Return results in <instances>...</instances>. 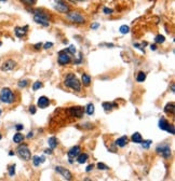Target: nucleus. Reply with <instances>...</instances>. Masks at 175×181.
Listing matches in <instances>:
<instances>
[{
    "instance_id": "nucleus-42",
    "label": "nucleus",
    "mask_w": 175,
    "mask_h": 181,
    "mask_svg": "<svg viewBox=\"0 0 175 181\" xmlns=\"http://www.w3.org/2000/svg\"><path fill=\"white\" fill-rule=\"evenodd\" d=\"M44 153H46V154H52V149H46V150H44Z\"/></svg>"
},
{
    "instance_id": "nucleus-40",
    "label": "nucleus",
    "mask_w": 175,
    "mask_h": 181,
    "mask_svg": "<svg viewBox=\"0 0 175 181\" xmlns=\"http://www.w3.org/2000/svg\"><path fill=\"white\" fill-rule=\"evenodd\" d=\"M93 168H94V165H93V164H91V165H89L87 167V169H85V171H87V173H90L91 170H92Z\"/></svg>"
},
{
    "instance_id": "nucleus-23",
    "label": "nucleus",
    "mask_w": 175,
    "mask_h": 181,
    "mask_svg": "<svg viewBox=\"0 0 175 181\" xmlns=\"http://www.w3.org/2000/svg\"><path fill=\"white\" fill-rule=\"evenodd\" d=\"M169 122L167 121L165 119H160V121H159V128L160 129H162V130H167V126H169Z\"/></svg>"
},
{
    "instance_id": "nucleus-30",
    "label": "nucleus",
    "mask_w": 175,
    "mask_h": 181,
    "mask_svg": "<svg viewBox=\"0 0 175 181\" xmlns=\"http://www.w3.org/2000/svg\"><path fill=\"white\" fill-rule=\"evenodd\" d=\"M151 140H144V141L141 142V145H142V147L144 148V149H148L149 148V146L151 145Z\"/></svg>"
},
{
    "instance_id": "nucleus-29",
    "label": "nucleus",
    "mask_w": 175,
    "mask_h": 181,
    "mask_svg": "<svg viewBox=\"0 0 175 181\" xmlns=\"http://www.w3.org/2000/svg\"><path fill=\"white\" fill-rule=\"evenodd\" d=\"M8 170H9V175H10L11 177L14 176V173H15V164H13V165L9 166Z\"/></svg>"
},
{
    "instance_id": "nucleus-17",
    "label": "nucleus",
    "mask_w": 175,
    "mask_h": 181,
    "mask_svg": "<svg viewBox=\"0 0 175 181\" xmlns=\"http://www.w3.org/2000/svg\"><path fill=\"white\" fill-rule=\"evenodd\" d=\"M76 158H77V162L79 164H84L85 162L89 160V155H88L87 153H80Z\"/></svg>"
},
{
    "instance_id": "nucleus-38",
    "label": "nucleus",
    "mask_w": 175,
    "mask_h": 181,
    "mask_svg": "<svg viewBox=\"0 0 175 181\" xmlns=\"http://www.w3.org/2000/svg\"><path fill=\"white\" fill-rule=\"evenodd\" d=\"M103 12L105 13V14H111V13H113V9L104 8V9H103Z\"/></svg>"
},
{
    "instance_id": "nucleus-41",
    "label": "nucleus",
    "mask_w": 175,
    "mask_h": 181,
    "mask_svg": "<svg viewBox=\"0 0 175 181\" xmlns=\"http://www.w3.org/2000/svg\"><path fill=\"white\" fill-rule=\"evenodd\" d=\"M15 128H16V130H22V129L24 128V126H23L22 124H18V125L15 126Z\"/></svg>"
},
{
    "instance_id": "nucleus-21",
    "label": "nucleus",
    "mask_w": 175,
    "mask_h": 181,
    "mask_svg": "<svg viewBox=\"0 0 175 181\" xmlns=\"http://www.w3.org/2000/svg\"><path fill=\"white\" fill-rule=\"evenodd\" d=\"M131 139H132V141L135 142V143H141V142L143 141L142 136H141V134H139V133H134V134L132 135Z\"/></svg>"
},
{
    "instance_id": "nucleus-28",
    "label": "nucleus",
    "mask_w": 175,
    "mask_h": 181,
    "mask_svg": "<svg viewBox=\"0 0 175 181\" xmlns=\"http://www.w3.org/2000/svg\"><path fill=\"white\" fill-rule=\"evenodd\" d=\"M120 32L122 35H126V34H129V31H130V28H129V26H126V25H122L120 27Z\"/></svg>"
},
{
    "instance_id": "nucleus-48",
    "label": "nucleus",
    "mask_w": 175,
    "mask_h": 181,
    "mask_svg": "<svg viewBox=\"0 0 175 181\" xmlns=\"http://www.w3.org/2000/svg\"><path fill=\"white\" fill-rule=\"evenodd\" d=\"M69 1H72V2H76L77 0H69Z\"/></svg>"
},
{
    "instance_id": "nucleus-43",
    "label": "nucleus",
    "mask_w": 175,
    "mask_h": 181,
    "mask_svg": "<svg viewBox=\"0 0 175 181\" xmlns=\"http://www.w3.org/2000/svg\"><path fill=\"white\" fill-rule=\"evenodd\" d=\"M98 24H93V25H91V28L92 29H96V28H98Z\"/></svg>"
},
{
    "instance_id": "nucleus-50",
    "label": "nucleus",
    "mask_w": 175,
    "mask_h": 181,
    "mask_svg": "<svg viewBox=\"0 0 175 181\" xmlns=\"http://www.w3.org/2000/svg\"><path fill=\"white\" fill-rule=\"evenodd\" d=\"M0 1H3V2H5V1H7V0H0Z\"/></svg>"
},
{
    "instance_id": "nucleus-10",
    "label": "nucleus",
    "mask_w": 175,
    "mask_h": 181,
    "mask_svg": "<svg viewBox=\"0 0 175 181\" xmlns=\"http://www.w3.org/2000/svg\"><path fill=\"white\" fill-rule=\"evenodd\" d=\"M55 170H56L59 173H61V175H62L66 180H72V173H70L68 169H66V168L62 167V166H56V167H55Z\"/></svg>"
},
{
    "instance_id": "nucleus-4",
    "label": "nucleus",
    "mask_w": 175,
    "mask_h": 181,
    "mask_svg": "<svg viewBox=\"0 0 175 181\" xmlns=\"http://www.w3.org/2000/svg\"><path fill=\"white\" fill-rule=\"evenodd\" d=\"M16 152H18V155L22 160L24 161H29L31 158L30 151H29V148L26 145H20L16 149Z\"/></svg>"
},
{
    "instance_id": "nucleus-16",
    "label": "nucleus",
    "mask_w": 175,
    "mask_h": 181,
    "mask_svg": "<svg viewBox=\"0 0 175 181\" xmlns=\"http://www.w3.org/2000/svg\"><path fill=\"white\" fill-rule=\"evenodd\" d=\"M174 111H175L174 103H167V106L164 107V112H165V113H167V114H172V115H174Z\"/></svg>"
},
{
    "instance_id": "nucleus-11",
    "label": "nucleus",
    "mask_w": 175,
    "mask_h": 181,
    "mask_svg": "<svg viewBox=\"0 0 175 181\" xmlns=\"http://www.w3.org/2000/svg\"><path fill=\"white\" fill-rule=\"evenodd\" d=\"M55 3H56V5H54L55 9H56L57 11H59V12L65 13V12H68V11H69V7H68L65 2H63L62 0H55Z\"/></svg>"
},
{
    "instance_id": "nucleus-27",
    "label": "nucleus",
    "mask_w": 175,
    "mask_h": 181,
    "mask_svg": "<svg viewBox=\"0 0 175 181\" xmlns=\"http://www.w3.org/2000/svg\"><path fill=\"white\" fill-rule=\"evenodd\" d=\"M164 41H165V38L162 35H158V36H156V38H154V42H156V43H163Z\"/></svg>"
},
{
    "instance_id": "nucleus-51",
    "label": "nucleus",
    "mask_w": 175,
    "mask_h": 181,
    "mask_svg": "<svg viewBox=\"0 0 175 181\" xmlns=\"http://www.w3.org/2000/svg\"><path fill=\"white\" fill-rule=\"evenodd\" d=\"M1 112H2V111H1V110H0V115H1Z\"/></svg>"
},
{
    "instance_id": "nucleus-37",
    "label": "nucleus",
    "mask_w": 175,
    "mask_h": 181,
    "mask_svg": "<svg viewBox=\"0 0 175 181\" xmlns=\"http://www.w3.org/2000/svg\"><path fill=\"white\" fill-rule=\"evenodd\" d=\"M52 47H53V43H52V42H46V43H44L43 49L48 50V49H50V48H52Z\"/></svg>"
},
{
    "instance_id": "nucleus-32",
    "label": "nucleus",
    "mask_w": 175,
    "mask_h": 181,
    "mask_svg": "<svg viewBox=\"0 0 175 181\" xmlns=\"http://www.w3.org/2000/svg\"><path fill=\"white\" fill-rule=\"evenodd\" d=\"M42 87V83L40 82V81H36V82L33 83V91H37L38 88Z\"/></svg>"
},
{
    "instance_id": "nucleus-20",
    "label": "nucleus",
    "mask_w": 175,
    "mask_h": 181,
    "mask_svg": "<svg viewBox=\"0 0 175 181\" xmlns=\"http://www.w3.org/2000/svg\"><path fill=\"white\" fill-rule=\"evenodd\" d=\"M44 161H46V158H44V156H37V155H35L33 158V163L35 166H39L40 165V163H44Z\"/></svg>"
},
{
    "instance_id": "nucleus-1",
    "label": "nucleus",
    "mask_w": 175,
    "mask_h": 181,
    "mask_svg": "<svg viewBox=\"0 0 175 181\" xmlns=\"http://www.w3.org/2000/svg\"><path fill=\"white\" fill-rule=\"evenodd\" d=\"M64 84H65V86L72 88V90H74V91H77V92H80V91H81V82L78 80V78L76 77L74 73H68V75H66Z\"/></svg>"
},
{
    "instance_id": "nucleus-12",
    "label": "nucleus",
    "mask_w": 175,
    "mask_h": 181,
    "mask_svg": "<svg viewBox=\"0 0 175 181\" xmlns=\"http://www.w3.org/2000/svg\"><path fill=\"white\" fill-rule=\"evenodd\" d=\"M16 66V63L14 62L13 60H5V63L2 64V66H1V69L3 70V71H10V70L14 69V67Z\"/></svg>"
},
{
    "instance_id": "nucleus-25",
    "label": "nucleus",
    "mask_w": 175,
    "mask_h": 181,
    "mask_svg": "<svg viewBox=\"0 0 175 181\" xmlns=\"http://www.w3.org/2000/svg\"><path fill=\"white\" fill-rule=\"evenodd\" d=\"M85 111H87V113L89 114V115H92V114L94 113V111H95L94 105H93V103H88L87 108H85Z\"/></svg>"
},
{
    "instance_id": "nucleus-26",
    "label": "nucleus",
    "mask_w": 175,
    "mask_h": 181,
    "mask_svg": "<svg viewBox=\"0 0 175 181\" xmlns=\"http://www.w3.org/2000/svg\"><path fill=\"white\" fill-rule=\"evenodd\" d=\"M145 80H146V73L143 72V71H141V72L137 73V75H136L137 82H144Z\"/></svg>"
},
{
    "instance_id": "nucleus-15",
    "label": "nucleus",
    "mask_w": 175,
    "mask_h": 181,
    "mask_svg": "<svg viewBox=\"0 0 175 181\" xmlns=\"http://www.w3.org/2000/svg\"><path fill=\"white\" fill-rule=\"evenodd\" d=\"M128 141H129L128 137H126V136H122V137L118 138V139L116 140V146H118V147H120V148H123L126 146Z\"/></svg>"
},
{
    "instance_id": "nucleus-5",
    "label": "nucleus",
    "mask_w": 175,
    "mask_h": 181,
    "mask_svg": "<svg viewBox=\"0 0 175 181\" xmlns=\"http://www.w3.org/2000/svg\"><path fill=\"white\" fill-rule=\"evenodd\" d=\"M57 62L59 65L65 66V65L69 64L72 62V57H70V53L67 50H63V51L59 52V58H57Z\"/></svg>"
},
{
    "instance_id": "nucleus-3",
    "label": "nucleus",
    "mask_w": 175,
    "mask_h": 181,
    "mask_svg": "<svg viewBox=\"0 0 175 181\" xmlns=\"http://www.w3.org/2000/svg\"><path fill=\"white\" fill-rule=\"evenodd\" d=\"M0 101L7 105H10L15 101V95L9 87H3L0 91Z\"/></svg>"
},
{
    "instance_id": "nucleus-49",
    "label": "nucleus",
    "mask_w": 175,
    "mask_h": 181,
    "mask_svg": "<svg viewBox=\"0 0 175 181\" xmlns=\"http://www.w3.org/2000/svg\"><path fill=\"white\" fill-rule=\"evenodd\" d=\"M1 138H2V136H1V134H0V140H1Z\"/></svg>"
},
{
    "instance_id": "nucleus-2",
    "label": "nucleus",
    "mask_w": 175,
    "mask_h": 181,
    "mask_svg": "<svg viewBox=\"0 0 175 181\" xmlns=\"http://www.w3.org/2000/svg\"><path fill=\"white\" fill-rule=\"evenodd\" d=\"M33 21L36 22L37 24L48 27L50 25V16L46 14V12L41 10H36L33 11Z\"/></svg>"
},
{
    "instance_id": "nucleus-35",
    "label": "nucleus",
    "mask_w": 175,
    "mask_h": 181,
    "mask_svg": "<svg viewBox=\"0 0 175 181\" xmlns=\"http://www.w3.org/2000/svg\"><path fill=\"white\" fill-rule=\"evenodd\" d=\"M167 132H169L170 134L174 135V133H175V130H174V125L169 124V126H167Z\"/></svg>"
},
{
    "instance_id": "nucleus-13",
    "label": "nucleus",
    "mask_w": 175,
    "mask_h": 181,
    "mask_svg": "<svg viewBox=\"0 0 175 181\" xmlns=\"http://www.w3.org/2000/svg\"><path fill=\"white\" fill-rule=\"evenodd\" d=\"M27 30H28V26L26 25L24 27H15L14 29V32H15V36L18 38H23L27 34Z\"/></svg>"
},
{
    "instance_id": "nucleus-36",
    "label": "nucleus",
    "mask_w": 175,
    "mask_h": 181,
    "mask_svg": "<svg viewBox=\"0 0 175 181\" xmlns=\"http://www.w3.org/2000/svg\"><path fill=\"white\" fill-rule=\"evenodd\" d=\"M67 51L69 52L70 54H75V53H76V48L74 47V45H70V47L67 49Z\"/></svg>"
},
{
    "instance_id": "nucleus-34",
    "label": "nucleus",
    "mask_w": 175,
    "mask_h": 181,
    "mask_svg": "<svg viewBox=\"0 0 175 181\" xmlns=\"http://www.w3.org/2000/svg\"><path fill=\"white\" fill-rule=\"evenodd\" d=\"M28 85V81L27 80H21L18 82V87H26V86Z\"/></svg>"
},
{
    "instance_id": "nucleus-7",
    "label": "nucleus",
    "mask_w": 175,
    "mask_h": 181,
    "mask_svg": "<svg viewBox=\"0 0 175 181\" xmlns=\"http://www.w3.org/2000/svg\"><path fill=\"white\" fill-rule=\"evenodd\" d=\"M67 18H68L70 22H72V23H77V24L85 23L84 16L81 15V14L78 12H69L67 14Z\"/></svg>"
},
{
    "instance_id": "nucleus-6",
    "label": "nucleus",
    "mask_w": 175,
    "mask_h": 181,
    "mask_svg": "<svg viewBox=\"0 0 175 181\" xmlns=\"http://www.w3.org/2000/svg\"><path fill=\"white\" fill-rule=\"evenodd\" d=\"M156 152L158 154H160L162 158H169L171 156V148L169 145L167 143H163V145H159L157 148H156Z\"/></svg>"
},
{
    "instance_id": "nucleus-46",
    "label": "nucleus",
    "mask_w": 175,
    "mask_h": 181,
    "mask_svg": "<svg viewBox=\"0 0 175 181\" xmlns=\"http://www.w3.org/2000/svg\"><path fill=\"white\" fill-rule=\"evenodd\" d=\"M33 133H29V134H28V136H27V137H28V138H30V137H33Z\"/></svg>"
},
{
    "instance_id": "nucleus-45",
    "label": "nucleus",
    "mask_w": 175,
    "mask_h": 181,
    "mask_svg": "<svg viewBox=\"0 0 175 181\" xmlns=\"http://www.w3.org/2000/svg\"><path fill=\"white\" fill-rule=\"evenodd\" d=\"M150 49H151L152 51H156V50H157V47H156V45L154 44V45H150Z\"/></svg>"
},
{
    "instance_id": "nucleus-47",
    "label": "nucleus",
    "mask_w": 175,
    "mask_h": 181,
    "mask_svg": "<svg viewBox=\"0 0 175 181\" xmlns=\"http://www.w3.org/2000/svg\"><path fill=\"white\" fill-rule=\"evenodd\" d=\"M9 155H14V152H12V151H10V152H9Z\"/></svg>"
},
{
    "instance_id": "nucleus-18",
    "label": "nucleus",
    "mask_w": 175,
    "mask_h": 181,
    "mask_svg": "<svg viewBox=\"0 0 175 181\" xmlns=\"http://www.w3.org/2000/svg\"><path fill=\"white\" fill-rule=\"evenodd\" d=\"M103 108L106 112L111 111L113 108H117L116 103H103Z\"/></svg>"
},
{
    "instance_id": "nucleus-24",
    "label": "nucleus",
    "mask_w": 175,
    "mask_h": 181,
    "mask_svg": "<svg viewBox=\"0 0 175 181\" xmlns=\"http://www.w3.org/2000/svg\"><path fill=\"white\" fill-rule=\"evenodd\" d=\"M81 80H82L83 85H85V86L90 85V83H91V78H90V75H88L87 73H83L82 77H81Z\"/></svg>"
},
{
    "instance_id": "nucleus-19",
    "label": "nucleus",
    "mask_w": 175,
    "mask_h": 181,
    "mask_svg": "<svg viewBox=\"0 0 175 181\" xmlns=\"http://www.w3.org/2000/svg\"><path fill=\"white\" fill-rule=\"evenodd\" d=\"M48 143H49V147L51 148V149H55V148L57 147V139L56 137H54V136H52V137H50L49 139H48Z\"/></svg>"
},
{
    "instance_id": "nucleus-14",
    "label": "nucleus",
    "mask_w": 175,
    "mask_h": 181,
    "mask_svg": "<svg viewBox=\"0 0 175 181\" xmlns=\"http://www.w3.org/2000/svg\"><path fill=\"white\" fill-rule=\"evenodd\" d=\"M37 105H38L39 108L44 109L50 105V100H49L48 97H46V96H41V97H39L38 103H37Z\"/></svg>"
},
{
    "instance_id": "nucleus-9",
    "label": "nucleus",
    "mask_w": 175,
    "mask_h": 181,
    "mask_svg": "<svg viewBox=\"0 0 175 181\" xmlns=\"http://www.w3.org/2000/svg\"><path fill=\"white\" fill-rule=\"evenodd\" d=\"M68 112H69V114L72 116H75V118H78V119H80V118H82L83 116V113H84V109H83V107H70L69 109H68Z\"/></svg>"
},
{
    "instance_id": "nucleus-39",
    "label": "nucleus",
    "mask_w": 175,
    "mask_h": 181,
    "mask_svg": "<svg viewBox=\"0 0 175 181\" xmlns=\"http://www.w3.org/2000/svg\"><path fill=\"white\" fill-rule=\"evenodd\" d=\"M29 112H30L31 114L36 113V107H35V106H30V107H29Z\"/></svg>"
},
{
    "instance_id": "nucleus-8",
    "label": "nucleus",
    "mask_w": 175,
    "mask_h": 181,
    "mask_svg": "<svg viewBox=\"0 0 175 181\" xmlns=\"http://www.w3.org/2000/svg\"><path fill=\"white\" fill-rule=\"evenodd\" d=\"M80 153H81V148H80L79 146H75V147H72V149L67 152V156H68V160H69L70 164L74 163V160L77 158Z\"/></svg>"
},
{
    "instance_id": "nucleus-33",
    "label": "nucleus",
    "mask_w": 175,
    "mask_h": 181,
    "mask_svg": "<svg viewBox=\"0 0 175 181\" xmlns=\"http://www.w3.org/2000/svg\"><path fill=\"white\" fill-rule=\"evenodd\" d=\"M21 1L26 5H33L35 3H36L37 0H21Z\"/></svg>"
},
{
    "instance_id": "nucleus-22",
    "label": "nucleus",
    "mask_w": 175,
    "mask_h": 181,
    "mask_svg": "<svg viewBox=\"0 0 175 181\" xmlns=\"http://www.w3.org/2000/svg\"><path fill=\"white\" fill-rule=\"evenodd\" d=\"M24 140V136L23 134H21L20 132H18L15 135H14V137H13V141L15 142V143H21V142H23Z\"/></svg>"
},
{
    "instance_id": "nucleus-44",
    "label": "nucleus",
    "mask_w": 175,
    "mask_h": 181,
    "mask_svg": "<svg viewBox=\"0 0 175 181\" xmlns=\"http://www.w3.org/2000/svg\"><path fill=\"white\" fill-rule=\"evenodd\" d=\"M41 45H42V43H37V44H35V49H36V50H39Z\"/></svg>"
},
{
    "instance_id": "nucleus-31",
    "label": "nucleus",
    "mask_w": 175,
    "mask_h": 181,
    "mask_svg": "<svg viewBox=\"0 0 175 181\" xmlns=\"http://www.w3.org/2000/svg\"><path fill=\"white\" fill-rule=\"evenodd\" d=\"M97 168L100 170H107V169H109L108 166L105 165L104 163H97Z\"/></svg>"
}]
</instances>
